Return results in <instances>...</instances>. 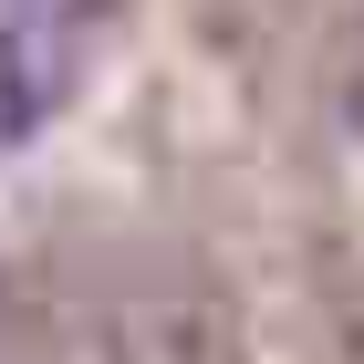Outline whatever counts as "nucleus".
Masks as SVG:
<instances>
[{"mask_svg":"<svg viewBox=\"0 0 364 364\" xmlns=\"http://www.w3.org/2000/svg\"><path fill=\"white\" fill-rule=\"evenodd\" d=\"M63 84H73L63 21H0V156H21V146L53 125Z\"/></svg>","mask_w":364,"mask_h":364,"instance_id":"f257e3e1","label":"nucleus"},{"mask_svg":"<svg viewBox=\"0 0 364 364\" xmlns=\"http://www.w3.org/2000/svg\"><path fill=\"white\" fill-rule=\"evenodd\" d=\"M343 125H354V136H364V63H354V73H343Z\"/></svg>","mask_w":364,"mask_h":364,"instance_id":"f03ea898","label":"nucleus"}]
</instances>
